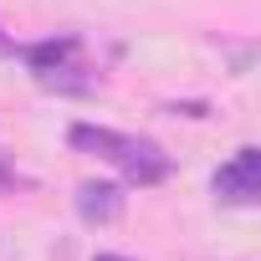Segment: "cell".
Instances as JSON below:
<instances>
[{"label": "cell", "mask_w": 261, "mask_h": 261, "mask_svg": "<svg viewBox=\"0 0 261 261\" xmlns=\"http://www.w3.org/2000/svg\"><path fill=\"white\" fill-rule=\"evenodd\" d=\"M0 51H6V57H16L21 46H16V41H6V36H0Z\"/></svg>", "instance_id": "5b68a950"}, {"label": "cell", "mask_w": 261, "mask_h": 261, "mask_svg": "<svg viewBox=\"0 0 261 261\" xmlns=\"http://www.w3.org/2000/svg\"><path fill=\"white\" fill-rule=\"evenodd\" d=\"M92 261H128V256H108V251H102V256H92Z\"/></svg>", "instance_id": "8992f818"}, {"label": "cell", "mask_w": 261, "mask_h": 261, "mask_svg": "<svg viewBox=\"0 0 261 261\" xmlns=\"http://www.w3.org/2000/svg\"><path fill=\"white\" fill-rule=\"evenodd\" d=\"M11 190V164H6V154H0V195Z\"/></svg>", "instance_id": "277c9868"}, {"label": "cell", "mask_w": 261, "mask_h": 261, "mask_svg": "<svg viewBox=\"0 0 261 261\" xmlns=\"http://www.w3.org/2000/svg\"><path fill=\"white\" fill-rule=\"evenodd\" d=\"M67 144L113 164L128 185H164L169 179V154L154 144V139H139V134H118V128H102V123H72L67 128Z\"/></svg>", "instance_id": "6da1fadb"}, {"label": "cell", "mask_w": 261, "mask_h": 261, "mask_svg": "<svg viewBox=\"0 0 261 261\" xmlns=\"http://www.w3.org/2000/svg\"><path fill=\"white\" fill-rule=\"evenodd\" d=\"M215 200H220V205H236V210H246V205L261 200V149H256V144L236 149V154L215 169Z\"/></svg>", "instance_id": "7a4b0ae2"}, {"label": "cell", "mask_w": 261, "mask_h": 261, "mask_svg": "<svg viewBox=\"0 0 261 261\" xmlns=\"http://www.w3.org/2000/svg\"><path fill=\"white\" fill-rule=\"evenodd\" d=\"M123 210H128L123 185H113V179H87V185H77V215H82L87 225H118Z\"/></svg>", "instance_id": "3957f363"}]
</instances>
